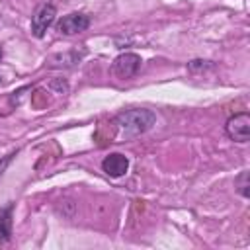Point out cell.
<instances>
[{
  "mask_svg": "<svg viewBox=\"0 0 250 250\" xmlns=\"http://www.w3.org/2000/svg\"><path fill=\"white\" fill-rule=\"evenodd\" d=\"M141 57L135 53H123L119 57H115L113 64H111V72L119 78H131L139 72L141 68Z\"/></svg>",
  "mask_w": 250,
  "mask_h": 250,
  "instance_id": "cell-2",
  "label": "cell"
},
{
  "mask_svg": "<svg viewBox=\"0 0 250 250\" xmlns=\"http://www.w3.org/2000/svg\"><path fill=\"white\" fill-rule=\"evenodd\" d=\"M227 135L236 143H246L250 139V115L236 113L227 121Z\"/></svg>",
  "mask_w": 250,
  "mask_h": 250,
  "instance_id": "cell-5",
  "label": "cell"
},
{
  "mask_svg": "<svg viewBox=\"0 0 250 250\" xmlns=\"http://www.w3.org/2000/svg\"><path fill=\"white\" fill-rule=\"evenodd\" d=\"M127 168H129V160H127V156H123V154H119V152L107 154V156L104 158V162H102V170H104L107 176H111V178L123 176V174L127 172Z\"/></svg>",
  "mask_w": 250,
  "mask_h": 250,
  "instance_id": "cell-6",
  "label": "cell"
},
{
  "mask_svg": "<svg viewBox=\"0 0 250 250\" xmlns=\"http://www.w3.org/2000/svg\"><path fill=\"white\" fill-rule=\"evenodd\" d=\"M88 25H90V16L72 12V14L61 18V21L57 23V29L62 35H76V33H82L84 29H88Z\"/></svg>",
  "mask_w": 250,
  "mask_h": 250,
  "instance_id": "cell-4",
  "label": "cell"
},
{
  "mask_svg": "<svg viewBox=\"0 0 250 250\" xmlns=\"http://www.w3.org/2000/svg\"><path fill=\"white\" fill-rule=\"evenodd\" d=\"M234 186H236V189H238V193L242 197H248V172L246 170L234 180Z\"/></svg>",
  "mask_w": 250,
  "mask_h": 250,
  "instance_id": "cell-7",
  "label": "cell"
},
{
  "mask_svg": "<svg viewBox=\"0 0 250 250\" xmlns=\"http://www.w3.org/2000/svg\"><path fill=\"white\" fill-rule=\"evenodd\" d=\"M0 59H2V49H0Z\"/></svg>",
  "mask_w": 250,
  "mask_h": 250,
  "instance_id": "cell-10",
  "label": "cell"
},
{
  "mask_svg": "<svg viewBox=\"0 0 250 250\" xmlns=\"http://www.w3.org/2000/svg\"><path fill=\"white\" fill-rule=\"evenodd\" d=\"M12 156H14V154H10V156H6V158H4V162H2V164H0V174H2V170H4V168H6V164H8V162H10V160H12Z\"/></svg>",
  "mask_w": 250,
  "mask_h": 250,
  "instance_id": "cell-9",
  "label": "cell"
},
{
  "mask_svg": "<svg viewBox=\"0 0 250 250\" xmlns=\"http://www.w3.org/2000/svg\"><path fill=\"white\" fill-rule=\"evenodd\" d=\"M8 232H10V229H8V225L0 221V242H4V240L8 238Z\"/></svg>",
  "mask_w": 250,
  "mask_h": 250,
  "instance_id": "cell-8",
  "label": "cell"
},
{
  "mask_svg": "<svg viewBox=\"0 0 250 250\" xmlns=\"http://www.w3.org/2000/svg\"><path fill=\"white\" fill-rule=\"evenodd\" d=\"M55 16H57V10L53 4H43L35 10L33 18H31V31L35 37H43L45 31L51 27V23L55 21Z\"/></svg>",
  "mask_w": 250,
  "mask_h": 250,
  "instance_id": "cell-3",
  "label": "cell"
},
{
  "mask_svg": "<svg viewBox=\"0 0 250 250\" xmlns=\"http://www.w3.org/2000/svg\"><path fill=\"white\" fill-rule=\"evenodd\" d=\"M113 123L125 137H135L141 133H146L154 123L156 115L150 109H127L115 115Z\"/></svg>",
  "mask_w": 250,
  "mask_h": 250,
  "instance_id": "cell-1",
  "label": "cell"
}]
</instances>
